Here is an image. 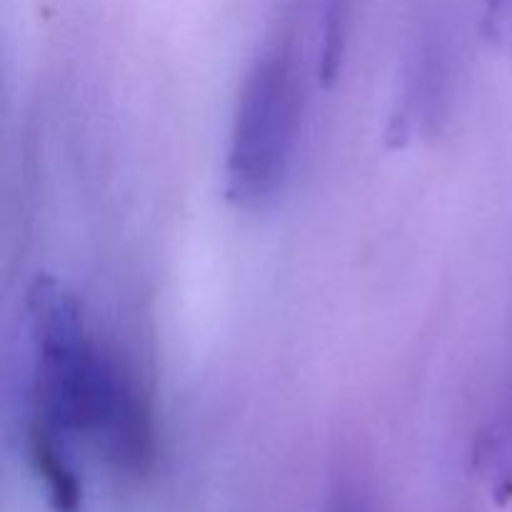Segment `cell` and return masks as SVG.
<instances>
[{
  "mask_svg": "<svg viewBox=\"0 0 512 512\" xmlns=\"http://www.w3.org/2000/svg\"><path fill=\"white\" fill-rule=\"evenodd\" d=\"M35 383L30 423L88 440L118 473L140 478L155 463V418L138 375L85 328L75 303L43 310L33 323Z\"/></svg>",
  "mask_w": 512,
  "mask_h": 512,
  "instance_id": "6da1fadb",
  "label": "cell"
},
{
  "mask_svg": "<svg viewBox=\"0 0 512 512\" xmlns=\"http://www.w3.org/2000/svg\"><path fill=\"white\" fill-rule=\"evenodd\" d=\"M300 123V80L290 45L263 50L240 88L228 145V193L263 205L283 188Z\"/></svg>",
  "mask_w": 512,
  "mask_h": 512,
  "instance_id": "7a4b0ae2",
  "label": "cell"
},
{
  "mask_svg": "<svg viewBox=\"0 0 512 512\" xmlns=\"http://www.w3.org/2000/svg\"><path fill=\"white\" fill-rule=\"evenodd\" d=\"M485 30L500 48L512 50V0H490Z\"/></svg>",
  "mask_w": 512,
  "mask_h": 512,
  "instance_id": "3957f363",
  "label": "cell"
},
{
  "mask_svg": "<svg viewBox=\"0 0 512 512\" xmlns=\"http://www.w3.org/2000/svg\"><path fill=\"white\" fill-rule=\"evenodd\" d=\"M325 512H373L370 503L365 498H360L358 493H350V490H343V493L335 495L330 500V505Z\"/></svg>",
  "mask_w": 512,
  "mask_h": 512,
  "instance_id": "277c9868",
  "label": "cell"
}]
</instances>
